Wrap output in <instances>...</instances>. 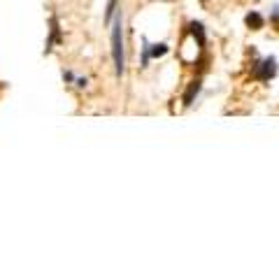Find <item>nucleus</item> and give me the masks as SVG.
<instances>
[{
    "label": "nucleus",
    "instance_id": "11",
    "mask_svg": "<svg viewBox=\"0 0 279 279\" xmlns=\"http://www.w3.org/2000/svg\"><path fill=\"white\" fill-rule=\"evenodd\" d=\"M63 79H66V82H75V75H72L70 70H63Z\"/></svg>",
    "mask_w": 279,
    "mask_h": 279
},
{
    "label": "nucleus",
    "instance_id": "2",
    "mask_svg": "<svg viewBox=\"0 0 279 279\" xmlns=\"http://www.w3.org/2000/svg\"><path fill=\"white\" fill-rule=\"evenodd\" d=\"M274 75H277V58H272V56H270V58H263L261 63L254 68V77L261 79V82H268Z\"/></svg>",
    "mask_w": 279,
    "mask_h": 279
},
{
    "label": "nucleus",
    "instance_id": "7",
    "mask_svg": "<svg viewBox=\"0 0 279 279\" xmlns=\"http://www.w3.org/2000/svg\"><path fill=\"white\" fill-rule=\"evenodd\" d=\"M119 0H110L107 3V10H105V26H112V21H114V14L119 12Z\"/></svg>",
    "mask_w": 279,
    "mask_h": 279
},
{
    "label": "nucleus",
    "instance_id": "10",
    "mask_svg": "<svg viewBox=\"0 0 279 279\" xmlns=\"http://www.w3.org/2000/svg\"><path fill=\"white\" fill-rule=\"evenodd\" d=\"M75 84H77V86H79V88H86L88 79H86V77H79V79H75Z\"/></svg>",
    "mask_w": 279,
    "mask_h": 279
},
{
    "label": "nucleus",
    "instance_id": "6",
    "mask_svg": "<svg viewBox=\"0 0 279 279\" xmlns=\"http://www.w3.org/2000/svg\"><path fill=\"white\" fill-rule=\"evenodd\" d=\"M244 21H246V26L252 28V30H261V28H263V17L258 14V12H249Z\"/></svg>",
    "mask_w": 279,
    "mask_h": 279
},
{
    "label": "nucleus",
    "instance_id": "5",
    "mask_svg": "<svg viewBox=\"0 0 279 279\" xmlns=\"http://www.w3.org/2000/svg\"><path fill=\"white\" fill-rule=\"evenodd\" d=\"M189 30L193 33V38H198V44L205 47V28H203V23H200V21H191V23H189Z\"/></svg>",
    "mask_w": 279,
    "mask_h": 279
},
{
    "label": "nucleus",
    "instance_id": "3",
    "mask_svg": "<svg viewBox=\"0 0 279 279\" xmlns=\"http://www.w3.org/2000/svg\"><path fill=\"white\" fill-rule=\"evenodd\" d=\"M49 40H47V47H44V54H49L51 49H54V44L60 42V26H58V17H51L49 19Z\"/></svg>",
    "mask_w": 279,
    "mask_h": 279
},
{
    "label": "nucleus",
    "instance_id": "9",
    "mask_svg": "<svg viewBox=\"0 0 279 279\" xmlns=\"http://www.w3.org/2000/svg\"><path fill=\"white\" fill-rule=\"evenodd\" d=\"M149 60H151V54H149V40L142 38V63H140V66L147 68V66H149Z\"/></svg>",
    "mask_w": 279,
    "mask_h": 279
},
{
    "label": "nucleus",
    "instance_id": "4",
    "mask_svg": "<svg viewBox=\"0 0 279 279\" xmlns=\"http://www.w3.org/2000/svg\"><path fill=\"white\" fill-rule=\"evenodd\" d=\"M200 88H203L200 79H196V82L189 84V88H186V93H184V105H186V107H189V105L193 103V98H196L198 93H200Z\"/></svg>",
    "mask_w": 279,
    "mask_h": 279
},
{
    "label": "nucleus",
    "instance_id": "1",
    "mask_svg": "<svg viewBox=\"0 0 279 279\" xmlns=\"http://www.w3.org/2000/svg\"><path fill=\"white\" fill-rule=\"evenodd\" d=\"M112 60H114V72L116 77H123L126 72V47H123V17H121V10L114 14V21H112Z\"/></svg>",
    "mask_w": 279,
    "mask_h": 279
},
{
    "label": "nucleus",
    "instance_id": "8",
    "mask_svg": "<svg viewBox=\"0 0 279 279\" xmlns=\"http://www.w3.org/2000/svg\"><path fill=\"white\" fill-rule=\"evenodd\" d=\"M170 51V47L165 42H159V44H149V54H151V58H161V56H165Z\"/></svg>",
    "mask_w": 279,
    "mask_h": 279
}]
</instances>
